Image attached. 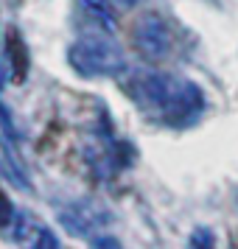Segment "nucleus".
Listing matches in <instances>:
<instances>
[{"instance_id": "7ed1b4c3", "label": "nucleus", "mask_w": 238, "mask_h": 249, "mask_svg": "<svg viewBox=\"0 0 238 249\" xmlns=\"http://www.w3.org/2000/svg\"><path fill=\"white\" fill-rule=\"evenodd\" d=\"M191 249H213V232L204 230V227H199L191 238Z\"/></svg>"}, {"instance_id": "f257e3e1", "label": "nucleus", "mask_w": 238, "mask_h": 249, "mask_svg": "<svg viewBox=\"0 0 238 249\" xmlns=\"http://www.w3.org/2000/svg\"><path fill=\"white\" fill-rule=\"evenodd\" d=\"M143 45H146V51L151 53V56H165L171 51V36H168V31H165V25L160 23V20H148L146 23V28H143Z\"/></svg>"}, {"instance_id": "f03ea898", "label": "nucleus", "mask_w": 238, "mask_h": 249, "mask_svg": "<svg viewBox=\"0 0 238 249\" xmlns=\"http://www.w3.org/2000/svg\"><path fill=\"white\" fill-rule=\"evenodd\" d=\"M9 42H12V59H17L20 79H23V70H25V65H28V59H25V51H23V42H20V36H17V34H9Z\"/></svg>"}]
</instances>
